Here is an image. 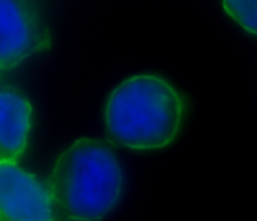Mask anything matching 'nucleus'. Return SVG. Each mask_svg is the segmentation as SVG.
Returning a JSON list of instances; mask_svg holds the SVG:
<instances>
[{
  "label": "nucleus",
  "mask_w": 257,
  "mask_h": 221,
  "mask_svg": "<svg viewBox=\"0 0 257 221\" xmlns=\"http://www.w3.org/2000/svg\"><path fill=\"white\" fill-rule=\"evenodd\" d=\"M48 183L18 163H0V221H55Z\"/></svg>",
  "instance_id": "nucleus-4"
},
{
  "label": "nucleus",
  "mask_w": 257,
  "mask_h": 221,
  "mask_svg": "<svg viewBox=\"0 0 257 221\" xmlns=\"http://www.w3.org/2000/svg\"><path fill=\"white\" fill-rule=\"evenodd\" d=\"M223 8L241 27L247 32L257 34V0H227L223 2Z\"/></svg>",
  "instance_id": "nucleus-6"
},
{
  "label": "nucleus",
  "mask_w": 257,
  "mask_h": 221,
  "mask_svg": "<svg viewBox=\"0 0 257 221\" xmlns=\"http://www.w3.org/2000/svg\"><path fill=\"white\" fill-rule=\"evenodd\" d=\"M49 45V25L40 4L0 0V69H13Z\"/></svg>",
  "instance_id": "nucleus-3"
},
{
  "label": "nucleus",
  "mask_w": 257,
  "mask_h": 221,
  "mask_svg": "<svg viewBox=\"0 0 257 221\" xmlns=\"http://www.w3.org/2000/svg\"><path fill=\"white\" fill-rule=\"evenodd\" d=\"M33 108L14 89L0 90V163H17L27 150Z\"/></svg>",
  "instance_id": "nucleus-5"
},
{
  "label": "nucleus",
  "mask_w": 257,
  "mask_h": 221,
  "mask_svg": "<svg viewBox=\"0 0 257 221\" xmlns=\"http://www.w3.org/2000/svg\"><path fill=\"white\" fill-rule=\"evenodd\" d=\"M54 205L68 218L95 221L109 213L124 190V170L108 143L83 137L60 153L47 181Z\"/></svg>",
  "instance_id": "nucleus-2"
},
{
  "label": "nucleus",
  "mask_w": 257,
  "mask_h": 221,
  "mask_svg": "<svg viewBox=\"0 0 257 221\" xmlns=\"http://www.w3.org/2000/svg\"><path fill=\"white\" fill-rule=\"evenodd\" d=\"M60 221H78V220H72V218H67V220H60Z\"/></svg>",
  "instance_id": "nucleus-7"
},
{
  "label": "nucleus",
  "mask_w": 257,
  "mask_h": 221,
  "mask_svg": "<svg viewBox=\"0 0 257 221\" xmlns=\"http://www.w3.org/2000/svg\"><path fill=\"white\" fill-rule=\"evenodd\" d=\"M182 95L165 78L137 74L120 82L105 102V130L115 145L156 150L176 138L185 118Z\"/></svg>",
  "instance_id": "nucleus-1"
}]
</instances>
